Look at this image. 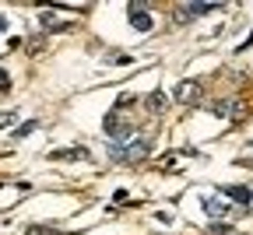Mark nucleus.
I'll return each mask as SVG.
<instances>
[{"instance_id":"obj_1","label":"nucleus","mask_w":253,"mask_h":235,"mask_svg":"<svg viewBox=\"0 0 253 235\" xmlns=\"http://www.w3.org/2000/svg\"><path fill=\"white\" fill-rule=\"evenodd\" d=\"M148 151H151V144L141 141V137H130L123 144H109V155L116 161H141V158H148Z\"/></svg>"},{"instance_id":"obj_2","label":"nucleus","mask_w":253,"mask_h":235,"mask_svg":"<svg viewBox=\"0 0 253 235\" xmlns=\"http://www.w3.org/2000/svg\"><path fill=\"white\" fill-rule=\"evenodd\" d=\"M102 126H106V133L116 141V144H123V141H130V133H134V126H130V119H126L120 109H113V113H106V119H102Z\"/></svg>"},{"instance_id":"obj_3","label":"nucleus","mask_w":253,"mask_h":235,"mask_svg":"<svg viewBox=\"0 0 253 235\" xmlns=\"http://www.w3.org/2000/svg\"><path fill=\"white\" fill-rule=\"evenodd\" d=\"M221 4L218 0H190V4H183L179 7V18H197V14H211V11H218Z\"/></svg>"},{"instance_id":"obj_4","label":"nucleus","mask_w":253,"mask_h":235,"mask_svg":"<svg viewBox=\"0 0 253 235\" xmlns=\"http://www.w3.org/2000/svg\"><path fill=\"white\" fill-rule=\"evenodd\" d=\"M172 98H176V102H183V106H194L197 98H201V84H197V81H179L176 91H172Z\"/></svg>"},{"instance_id":"obj_5","label":"nucleus","mask_w":253,"mask_h":235,"mask_svg":"<svg viewBox=\"0 0 253 235\" xmlns=\"http://www.w3.org/2000/svg\"><path fill=\"white\" fill-rule=\"evenodd\" d=\"M126 18H130V25H134L137 32H151V14H148L141 4H130V7H126Z\"/></svg>"},{"instance_id":"obj_6","label":"nucleus","mask_w":253,"mask_h":235,"mask_svg":"<svg viewBox=\"0 0 253 235\" xmlns=\"http://www.w3.org/2000/svg\"><path fill=\"white\" fill-rule=\"evenodd\" d=\"M144 106H148V113H151V116H158V113H166L169 98H166V91H151V95L144 98Z\"/></svg>"},{"instance_id":"obj_7","label":"nucleus","mask_w":253,"mask_h":235,"mask_svg":"<svg viewBox=\"0 0 253 235\" xmlns=\"http://www.w3.org/2000/svg\"><path fill=\"white\" fill-rule=\"evenodd\" d=\"M49 158L53 161H81V158H88V148H63V151H53Z\"/></svg>"},{"instance_id":"obj_8","label":"nucleus","mask_w":253,"mask_h":235,"mask_svg":"<svg viewBox=\"0 0 253 235\" xmlns=\"http://www.w3.org/2000/svg\"><path fill=\"white\" fill-rule=\"evenodd\" d=\"M221 193H225V196H232L236 200V204H250V200H253V193H250V186H221Z\"/></svg>"},{"instance_id":"obj_9","label":"nucleus","mask_w":253,"mask_h":235,"mask_svg":"<svg viewBox=\"0 0 253 235\" xmlns=\"http://www.w3.org/2000/svg\"><path fill=\"white\" fill-rule=\"evenodd\" d=\"M201 207H204L211 218H221V214H229V204H225V200H214V196H204V200H201Z\"/></svg>"},{"instance_id":"obj_10","label":"nucleus","mask_w":253,"mask_h":235,"mask_svg":"<svg viewBox=\"0 0 253 235\" xmlns=\"http://www.w3.org/2000/svg\"><path fill=\"white\" fill-rule=\"evenodd\" d=\"M106 63H116V67H126V63H134V56H130V53H113V56H109Z\"/></svg>"},{"instance_id":"obj_11","label":"nucleus","mask_w":253,"mask_h":235,"mask_svg":"<svg viewBox=\"0 0 253 235\" xmlns=\"http://www.w3.org/2000/svg\"><path fill=\"white\" fill-rule=\"evenodd\" d=\"M7 91H11V74L0 67V95H7Z\"/></svg>"},{"instance_id":"obj_12","label":"nucleus","mask_w":253,"mask_h":235,"mask_svg":"<svg viewBox=\"0 0 253 235\" xmlns=\"http://www.w3.org/2000/svg\"><path fill=\"white\" fill-rule=\"evenodd\" d=\"M32 130H36V123H25V126L14 130V137H25V133H32Z\"/></svg>"},{"instance_id":"obj_13","label":"nucleus","mask_w":253,"mask_h":235,"mask_svg":"<svg viewBox=\"0 0 253 235\" xmlns=\"http://www.w3.org/2000/svg\"><path fill=\"white\" fill-rule=\"evenodd\" d=\"M14 123V113H0V126H11Z\"/></svg>"},{"instance_id":"obj_14","label":"nucleus","mask_w":253,"mask_h":235,"mask_svg":"<svg viewBox=\"0 0 253 235\" xmlns=\"http://www.w3.org/2000/svg\"><path fill=\"white\" fill-rule=\"evenodd\" d=\"M211 232H214V235H229L232 228H229V225H211Z\"/></svg>"}]
</instances>
